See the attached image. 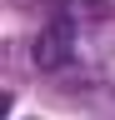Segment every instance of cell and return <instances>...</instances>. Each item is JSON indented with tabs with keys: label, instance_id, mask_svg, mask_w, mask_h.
<instances>
[{
	"label": "cell",
	"instance_id": "6da1fadb",
	"mask_svg": "<svg viewBox=\"0 0 115 120\" xmlns=\"http://www.w3.org/2000/svg\"><path fill=\"white\" fill-rule=\"evenodd\" d=\"M35 65L40 70H60V65H70L75 60V20H65V15H55V20L35 35Z\"/></svg>",
	"mask_w": 115,
	"mask_h": 120
},
{
	"label": "cell",
	"instance_id": "7a4b0ae2",
	"mask_svg": "<svg viewBox=\"0 0 115 120\" xmlns=\"http://www.w3.org/2000/svg\"><path fill=\"white\" fill-rule=\"evenodd\" d=\"M60 15L65 20H75V15H105V5H100V0H65Z\"/></svg>",
	"mask_w": 115,
	"mask_h": 120
}]
</instances>
